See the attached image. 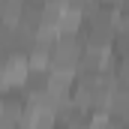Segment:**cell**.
<instances>
[{
	"mask_svg": "<svg viewBox=\"0 0 129 129\" xmlns=\"http://www.w3.org/2000/svg\"><path fill=\"white\" fill-rule=\"evenodd\" d=\"M117 30V9L99 3L96 9H90L84 18H81V39L84 45L90 48H102V51H111V39Z\"/></svg>",
	"mask_w": 129,
	"mask_h": 129,
	"instance_id": "obj_1",
	"label": "cell"
},
{
	"mask_svg": "<svg viewBox=\"0 0 129 129\" xmlns=\"http://www.w3.org/2000/svg\"><path fill=\"white\" fill-rule=\"evenodd\" d=\"M81 51H84V39H81V33H57L48 69H51V72H60V75H75Z\"/></svg>",
	"mask_w": 129,
	"mask_h": 129,
	"instance_id": "obj_2",
	"label": "cell"
},
{
	"mask_svg": "<svg viewBox=\"0 0 129 129\" xmlns=\"http://www.w3.org/2000/svg\"><path fill=\"white\" fill-rule=\"evenodd\" d=\"M27 117V96L21 87L0 90V126H24Z\"/></svg>",
	"mask_w": 129,
	"mask_h": 129,
	"instance_id": "obj_3",
	"label": "cell"
},
{
	"mask_svg": "<svg viewBox=\"0 0 129 129\" xmlns=\"http://www.w3.org/2000/svg\"><path fill=\"white\" fill-rule=\"evenodd\" d=\"M36 33L39 30H27V27H21L15 21L6 24L0 30V57H24Z\"/></svg>",
	"mask_w": 129,
	"mask_h": 129,
	"instance_id": "obj_4",
	"label": "cell"
},
{
	"mask_svg": "<svg viewBox=\"0 0 129 129\" xmlns=\"http://www.w3.org/2000/svg\"><path fill=\"white\" fill-rule=\"evenodd\" d=\"M54 39H57V33L54 30H39L33 36L30 48H27V66H36V69H48L51 63V51H54Z\"/></svg>",
	"mask_w": 129,
	"mask_h": 129,
	"instance_id": "obj_5",
	"label": "cell"
},
{
	"mask_svg": "<svg viewBox=\"0 0 129 129\" xmlns=\"http://www.w3.org/2000/svg\"><path fill=\"white\" fill-rule=\"evenodd\" d=\"M27 75V57H0V90L21 87Z\"/></svg>",
	"mask_w": 129,
	"mask_h": 129,
	"instance_id": "obj_6",
	"label": "cell"
},
{
	"mask_svg": "<svg viewBox=\"0 0 129 129\" xmlns=\"http://www.w3.org/2000/svg\"><path fill=\"white\" fill-rule=\"evenodd\" d=\"M15 24H21L27 30H42V0H24Z\"/></svg>",
	"mask_w": 129,
	"mask_h": 129,
	"instance_id": "obj_7",
	"label": "cell"
},
{
	"mask_svg": "<svg viewBox=\"0 0 129 129\" xmlns=\"http://www.w3.org/2000/svg\"><path fill=\"white\" fill-rule=\"evenodd\" d=\"M111 54H117V57H129V21H126V24H117L114 39H111Z\"/></svg>",
	"mask_w": 129,
	"mask_h": 129,
	"instance_id": "obj_8",
	"label": "cell"
},
{
	"mask_svg": "<svg viewBox=\"0 0 129 129\" xmlns=\"http://www.w3.org/2000/svg\"><path fill=\"white\" fill-rule=\"evenodd\" d=\"M66 6L75 9V12H81V15H87L90 9H96V6H99V0H66Z\"/></svg>",
	"mask_w": 129,
	"mask_h": 129,
	"instance_id": "obj_9",
	"label": "cell"
},
{
	"mask_svg": "<svg viewBox=\"0 0 129 129\" xmlns=\"http://www.w3.org/2000/svg\"><path fill=\"white\" fill-rule=\"evenodd\" d=\"M99 3H105V6H111V9H117V6H120L123 0H99Z\"/></svg>",
	"mask_w": 129,
	"mask_h": 129,
	"instance_id": "obj_10",
	"label": "cell"
}]
</instances>
